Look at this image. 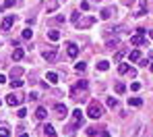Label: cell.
<instances>
[{
	"mask_svg": "<svg viewBox=\"0 0 153 137\" xmlns=\"http://www.w3.org/2000/svg\"><path fill=\"white\" fill-rule=\"evenodd\" d=\"M15 2H17V0H4V4H2V8H0V11H4V8H11V6H15Z\"/></svg>",
	"mask_w": 153,
	"mask_h": 137,
	"instance_id": "24",
	"label": "cell"
},
{
	"mask_svg": "<svg viewBox=\"0 0 153 137\" xmlns=\"http://www.w3.org/2000/svg\"><path fill=\"white\" fill-rule=\"evenodd\" d=\"M6 104L8 106H19L21 104V98L17 96V93H8V96H6Z\"/></svg>",
	"mask_w": 153,
	"mask_h": 137,
	"instance_id": "8",
	"label": "cell"
},
{
	"mask_svg": "<svg viewBox=\"0 0 153 137\" xmlns=\"http://www.w3.org/2000/svg\"><path fill=\"white\" fill-rule=\"evenodd\" d=\"M108 66H110L108 60H100V62H97V68H100V71H108Z\"/></svg>",
	"mask_w": 153,
	"mask_h": 137,
	"instance_id": "23",
	"label": "cell"
},
{
	"mask_svg": "<svg viewBox=\"0 0 153 137\" xmlns=\"http://www.w3.org/2000/svg\"><path fill=\"white\" fill-rule=\"evenodd\" d=\"M23 56H25V50H23V48H19V46H17V48L13 50V60H21Z\"/></svg>",
	"mask_w": 153,
	"mask_h": 137,
	"instance_id": "13",
	"label": "cell"
},
{
	"mask_svg": "<svg viewBox=\"0 0 153 137\" xmlns=\"http://www.w3.org/2000/svg\"><path fill=\"white\" fill-rule=\"evenodd\" d=\"M0 83H6V77L4 75H0Z\"/></svg>",
	"mask_w": 153,
	"mask_h": 137,
	"instance_id": "38",
	"label": "cell"
},
{
	"mask_svg": "<svg viewBox=\"0 0 153 137\" xmlns=\"http://www.w3.org/2000/svg\"><path fill=\"white\" fill-rule=\"evenodd\" d=\"M17 116H19V118H25V116H27V110H25V108H19V112H17Z\"/></svg>",
	"mask_w": 153,
	"mask_h": 137,
	"instance_id": "32",
	"label": "cell"
},
{
	"mask_svg": "<svg viewBox=\"0 0 153 137\" xmlns=\"http://www.w3.org/2000/svg\"><path fill=\"white\" fill-rule=\"evenodd\" d=\"M75 68H77L79 73H83L85 68H87V64H85V62H77V64H75Z\"/></svg>",
	"mask_w": 153,
	"mask_h": 137,
	"instance_id": "30",
	"label": "cell"
},
{
	"mask_svg": "<svg viewBox=\"0 0 153 137\" xmlns=\"http://www.w3.org/2000/svg\"><path fill=\"white\" fill-rule=\"evenodd\" d=\"M54 112H56L58 116H66L68 114V108L64 104H56V106H54Z\"/></svg>",
	"mask_w": 153,
	"mask_h": 137,
	"instance_id": "10",
	"label": "cell"
},
{
	"mask_svg": "<svg viewBox=\"0 0 153 137\" xmlns=\"http://www.w3.org/2000/svg\"><path fill=\"white\" fill-rule=\"evenodd\" d=\"M122 2H124V4H126V6H130V4L134 2V0H122Z\"/></svg>",
	"mask_w": 153,
	"mask_h": 137,
	"instance_id": "37",
	"label": "cell"
},
{
	"mask_svg": "<svg viewBox=\"0 0 153 137\" xmlns=\"http://www.w3.org/2000/svg\"><path fill=\"white\" fill-rule=\"evenodd\" d=\"M48 40H52V42H58V40H60V31H56V29H50V31H48Z\"/></svg>",
	"mask_w": 153,
	"mask_h": 137,
	"instance_id": "15",
	"label": "cell"
},
{
	"mask_svg": "<svg viewBox=\"0 0 153 137\" xmlns=\"http://www.w3.org/2000/svg\"><path fill=\"white\" fill-rule=\"evenodd\" d=\"M46 79H48V83H58V75L56 73H48Z\"/></svg>",
	"mask_w": 153,
	"mask_h": 137,
	"instance_id": "20",
	"label": "cell"
},
{
	"mask_svg": "<svg viewBox=\"0 0 153 137\" xmlns=\"http://www.w3.org/2000/svg\"><path fill=\"white\" fill-rule=\"evenodd\" d=\"M56 8H58V2H56V0H52V2L48 4V13H52V11H56Z\"/></svg>",
	"mask_w": 153,
	"mask_h": 137,
	"instance_id": "28",
	"label": "cell"
},
{
	"mask_svg": "<svg viewBox=\"0 0 153 137\" xmlns=\"http://www.w3.org/2000/svg\"><path fill=\"white\" fill-rule=\"evenodd\" d=\"M41 131H43V135H46V137H56V129H54L52 125H43Z\"/></svg>",
	"mask_w": 153,
	"mask_h": 137,
	"instance_id": "11",
	"label": "cell"
},
{
	"mask_svg": "<svg viewBox=\"0 0 153 137\" xmlns=\"http://www.w3.org/2000/svg\"><path fill=\"white\" fill-rule=\"evenodd\" d=\"M87 133H89V135H95V133H97V129H95V127H89Z\"/></svg>",
	"mask_w": 153,
	"mask_h": 137,
	"instance_id": "35",
	"label": "cell"
},
{
	"mask_svg": "<svg viewBox=\"0 0 153 137\" xmlns=\"http://www.w3.org/2000/svg\"><path fill=\"white\" fill-rule=\"evenodd\" d=\"M56 56H58V50L56 48H48L46 52H43V58H46L48 62H54V60H56Z\"/></svg>",
	"mask_w": 153,
	"mask_h": 137,
	"instance_id": "7",
	"label": "cell"
},
{
	"mask_svg": "<svg viewBox=\"0 0 153 137\" xmlns=\"http://www.w3.org/2000/svg\"><path fill=\"white\" fill-rule=\"evenodd\" d=\"M21 36H23V40H29V38L33 36V31H31L29 27H27V29H23V33H21Z\"/></svg>",
	"mask_w": 153,
	"mask_h": 137,
	"instance_id": "26",
	"label": "cell"
},
{
	"mask_svg": "<svg viewBox=\"0 0 153 137\" xmlns=\"http://www.w3.org/2000/svg\"><path fill=\"white\" fill-rule=\"evenodd\" d=\"M87 81H83V79H81V81H77L75 85H73V89H70V98H73V100H77V96H79V91H85L87 89Z\"/></svg>",
	"mask_w": 153,
	"mask_h": 137,
	"instance_id": "3",
	"label": "cell"
},
{
	"mask_svg": "<svg viewBox=\"0 0 153 137\" xmlns=\"http://www.w3.org/2000/svg\"><path fill=\"white\" fill-rule=\"evenodd\" d=\"M93 23H95V17H83V19H77L75 21L77 29H87V27H91Z\"/></svg>",
	"mask_w": 153,
	"mask_h": 137,
	"instance_id": "4",
	"label": "cell"
},
{
	"mask_svg": "<svg viewBox=\"0 0 153 137\" xmlns=\"http://www.w3.org/2000/svg\"><path fill=\"white\" fill-rule=\"evenodd\" d=\"M130 60L132 62H139L141 60V50H132V52H130Z\"/></svg>",
	"mask_w": 153,
	"mask_h": 137,
	"instance_id": "16",
	"label": "cell"
},
{
	"mask_svg": "<svg viewBox=\"0 0 153 137\" xmlns=\"http://www.w3.org/2000/svg\"><path fill=\"white\" fill-rule=\"evenodd\" d=\"M46 116H48V110L43 108V106H39L37 110H35V118H37V121H43Z\"/></svg>",
	"mask_w": 153,
	"mask_h": 137,
	"instance_id": "12",
	"label": "cell"
},
{
	"mask_svg": "<svg viewBox=\"0 0 153 137\" xmlns=\"http://www.w3.org/2000/svg\"><path fill=\"white\" fill-rule=\"evenodd\" d=\"M0 106H2V102H0Z\"/></svg>",
	"mask_w": 153,
	"mask_h": 137,
	"instance_id": "42",
	"label": "cell"
},
{
	"mask_svg": "<svg viewBox=\"0 0 153 137\" xmlns=\"http://www.w3.org/2000/svg\"><path fill=\"white\" fill-rule=\"evenodd\" d=\"M128 104H130V106H141L143 100H141V98H128Z\"/></svg>",
	"mask_w": 153,
	"mask_h": 137,
	"instance_id": "22",
	"label": "cell"
},
{
	"mask_svg": "<svg viewBox=\"0 0 153 137\" xmlns=\"http://www.w3.org/2000/svg\"><path fill=\"white\" fill-rule=\"evenodd\" d=\"M87 114L91 116V118H102L104 116V106L100 104V102H89V108H87Z\"/></svg>",
	"mask_w": 153,
	"mask_h": 137,
	"instance_id": "1",
	"label": "cell"
},
{
	"mask_svg": "<svg viewBox=\"0 0 153 137\" xmlns=\"http://www.w3.org/2000/svg\"><path fill=\"white\" fill-rule=\"evenodd\" d=\"M149 68H151V73H153V62H149Z\"/></svg>",
	"mask_w": 153,
	"mask_h": 137,
	"instance_id": "40",
	"label": "cell"
},
{
	"mask_svg": "<svg viewBox=\"0 0 153 137\" xmlns=\"http://www.w3.org/2000/svg\"><path fill=\"white\" fill-rule=\"evenodd\" d=\"M11 85H13V87H21L23 81H21V79H13V81H11Z\"/></svg>",
	"mask_w": 153,
	"mask_h": 137,
	"instance_id": "31",
	"label": "cell"
},
{
	"mask_svg": "<svg viewBox=\"0 0 153 137\" xmlns=\"http://www.w3.org/2000/svg\"><path fill=\"white\" fill-rule=\"evenodd\" d=\"M106 46L110 48V50H114L116 46H118V40H116V38H114V40H108V44H106Z\"/></svg>",
	"mask_w": 153,
	"mask_h": 137,
	"instance_id": "25",
	"label": "cell"
},
{
	"mask_svg": "<svg viewBox=\"0 0 153 137\" xmlns=\"http://www.w3.org/2000/svg\"><path fill=\"white\" fill-rule=\"evenodd\" d=\"M81 8H83V11H87V8H89V2H87V0H83V2H81Z\"/></svg>",
	"mask_w": 153,
	"mask_h": 137,
	"instance_id": "36",
	"label": "cell"
},
{
	"mask_svg": "<svg viewBox=\"0 0 153 137\" xmlns=\"http://www.w3.org/2000/svg\"><path fill=\"white\" fill-rule=\"evenodd\" d=\"M145 29H137V36H132L130 38V44L132 46H143V44H147V38H145Z\"/></svg>",
	"mask_w": 153,
	"mask_h": 137,
	"instance_id": "2",
	"label": "cell"
},
{
	"mask_svg": "<svg viewBox=\"0 0 153 137\" xmlns=\"http://www.w3.org/2000/svg\"><path fill=\"white\" fill-rule=\"evenodd\" d=\"M112 15H116V8H104V11H102V15H100V17H102V19L106 21V19H110Z\"/></svg>",
	"mask_w": 153,
	"mask_h": 137,
	"instance_id": "14",
	"label": "cell"
},
{
	"mask_svg": "<svg viewBox=\"0 0 153 137\" xmlns=\"http://www.w3.org/2000/svg\"><path fill=\"white\" fill-rule=\"evenodd\" d=\"M17 21V17L15 15H8V17H4V21H2V25H0V27H2V31H8L13 27V23Z\"/></svg>",
	"mask_w": 153,
	"mask_h": 137,
	"instance_id": "6",
	"label": "cell"
},
{
	"mask_svg": "<svg viewBox=\"0 0 153 137\" xmlns=\"http://www.w3.org/2000/svg\"><path fill=\"white\" fill-rule=\"evenodd\" d=\"M0 137H11V129L6 125H0Z\"/></svg>",
	"mask_w": 153,
	"mask_h": 137,
	"instance_id": "17",
	"label": "cell"
},
{
	"mask_svg": "<svg viewBox=\"0 0 153 137\" xmlns=\"http://www.w3.org/2000/svg\"><path fill=\"white\" fill-rule=\"evenodd\" d=\"M126 52H128V50H126V48H120V50H118V52H116V56H114V60H116V62H118V60H120V58H124V54H126Z\"/></svg>",
	"mask_w": 153,
	"mask_h": 137,
	"instance_id": "19",
	"label": "cell"
},
{
	"mask_svg": "<svg viewBox=\"0 0 153 137\" xmlns=\"http://www.w3.org/2000/svg\"><path fill=\"white\" fill-rule=\"evenodd\" d=\"M128 71H130L128 62H120V66H118V73H120V75H124V73H128Z\"/></svg>",
	"mask_w": 153,
	"mask_h": 137,
	"instance_id": "18",
	"label": "cell"
},
{
	"mask_svg": "<svg viewBox=\"0 0 153 137\" xmlns=\"http://www.w3.org/2000/svg\"><path fill=\"white\" fill-rule=\"evenodd\" d=\"M54 23H64L66 19H64V17H62V15H58V17H54V19H52Z\"/></svg>",
	"mask_w": 153,
	"mask_h": 137,
	"instance_id": "33",
	"label": "cell"
},
{
	"mask_svg": "<svg viewBox=\"0 0 153 137\" xmlns=\"http://www.w3.org/2000/svg\"><path fill=\"white\" fill-rule=\"evenodd\" d=\"M124 91H126V85H124L122 81H118L116 83V93H124Z\"/></svg>",
	"mask_w": 153,
	"mask_h": 137,
	"instance_id": "21",
	"label": "cell"
},
{
	"mask_svg": "<svg viewBox=\"0 0 153 137\" xmlns=\"http://www.w3.org/2000/svg\"><path fill=\"white\" fill-rule=\"evenodd\" d=\"M130 89H132V91H139V89H141V83H132Z\"/></svg>",
	"mask_w": 153,
	"mask_h": 137,
	"instance_id": "34",
	"label": "cell"
},
{
	"mask_svg": "<svg viewBox=\"0 0 153 137\" xmlns=\"http://www.w3.org/2000/svg\"><path fill=\"white\" fill-rule=\"evenodd\" d=\"M149 38H151V40H153V29H151V31H149Z\"/></svg>",
	"mask_w": 153,
	"mask_h": 137,
	"instance_id": "39",
	"label": "cell"
},
{
	"mask_svg": "<svg viewBox=\"0 0 153 137\" xmlns=\"http://www.w3.org/2000/svg\"><path fill=\"white\" fill-rule=\"evenodd\" d=\"M85 123V118H83V112H81V110L77 108L75 112H73V127H70V133H75L73 129H77V127H81Z\"/></svg>",
	"mask_w": 153,
	"mask_h": 137,
	"instance_id": "5",
	"label": "cell"
},
{
	"mask_svg": "<svg viewBox=\"0 0 153 137\" xmlns=\"http://www.w3.org/2000/svg\"><path fill=\"white\" fill-rule=\"evenodd\" d=\"M21 137H29V135H27V133H23V135H21Z\"/></svg>",
	"mask_w": 153,
	"mask_h": 137,
	"instance_id": "41",
	"label": "cell"
},
{
	"mask_svg": "<svg viewBox=\"0 0 153 137\" xmlns=\"http://www.w3.org/2000/svg\"><path fill=\"white\" fill-rule=\"evenodd\" d=\"M21 73H23V68H21V66H15L13 71H11V75H13V77H19Z\"/></svg>",
	"mask_w": 153,
	"mask_h": 137,
	"instance_id": "29",
	"label": "cell"
},
{
	"mask_svg": "<svg viewBox=\"0 0 153 137\" xmlns=\"http://www.w3.org/2000/svg\"><path fill=\"white\" fill-rule=\"evenodd\" d=\"M66 54H68L70 58H77V56H79V46H77V44H68V46H66Z\"/></svg>",
	"mask_w": 153,
	"mask_h": 137,
	"instance_id": "9",
	"label": "cell"
},
{
	"mask_svg": "<svg viewBox=\"0 0 153 137\" xmlns=\"http://www.w3.org/2000/svg\"><path fill=\"white\" fill-rule=\"evenodd\" d=\"M108 106H110V108H116V106H118V100H116V98H108Z\"/></svg>",
	"mask_w": 153,
	"mask_h": 137,
	"instance_id": "27",
	"label": "cell"
}]
</instances>
